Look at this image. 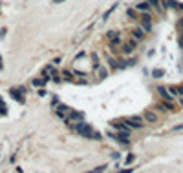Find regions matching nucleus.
<instances>
[{"instance_id":"obj_1","label":"nucleus","mask_w":183,"mask_h":173,"mask_svg":"<svg viewBox=\"0 0 183 173\" xmlns=\"http://www.w3.org/2000/svg\"><path fill=\"white\" fill-rule=\"evenodd\" d=\"M70 129H72V131H77V133H81L83 137H86V138H99V137H101L97 131L92 129V126L84 124V122H81L79 126H70Z\"/></svg>"},{"instance_id":"obj_2","label":"nucleus","mask_w":183,"mask_h":173,"mask_svg":"<svg viewBox=\"0 0 183 173\" xmlns=\"http://www.w3.org/2000/svg\"><path fill=\"white\" fill-rule=\"evenodd\" d=\"M42 77L46 78V80H50V78H53L55 80V82H59V80H61V77H59V73H57V69L53 67V66H46L44 69H42Z\"/></svg>"},{"instance_id":"obj_3","label":"nucleus","mask_w":183,"mask_h":173,"mask_svg":"<svg viewBox=\"0 0 183 173\" xmlns=\"http://www.w3.org/2000/svg\"><path fill=\"white\" fill-rule=\"evenodd\" d=\"M139 26L145 29V33L152 31V15L150 13H143V16L139 18Z\"/></svg>"},{"instance_id":"obj_4","label":"nucleus","mask_w":183,"mask_h":173,"mask_svg":"<svg viewBox=\"0 0 183 173\" xmlns=\"http://www.w3.org/2000/svg\"><path fill=\"white\" fill-rule=\"evenodd\" d=\"M112 128H116L119 133H123V135H127V137L130 135V129H132V128L128 126L127 120H123V122H114V124H112Z\"/></svg>"},{"instance_id":"obj_5","label":"nucleus","mask_w":183,"mask_h":173,"mask_svg":"<svg viewBox=\"0 0 183 173\" xmlns=\"http://www.w3.org/2000/svg\"><path fill=\"white\" fill-rule=\"evenodd\" d=\"M143 117H130V119H127V122H128V126L132 129H137V128H141L143 126V120H141Z\"/></svg>"},{"instance_id":"obj_6","label":"nucleus","mask_w":183,"mask_h":173,"mask_svg":"<svg viewBox=\"0 0 183 173\" xmlns=\"http://www.w3.org/2000/svg\"><path fill=\"white\" fill-rule=\"evenodd\" d=\"M150 7H152V5H150L148 0H147V2H137L136 4V9L139 11V13H150Z\"/></svg>"},{"instance_id":"obj_7","label":"nucleus","mask_w":183,"mask_h":173,"mask_svg":"<svg viewBox=\"0 0 183 173\" xmlns=\"http://www.w3.org/2000/svg\"><path fill=\"white\" fill-rule=\"evenodd\" d=\"M148 2H150V5L158 11V13H163L165 11V2H161V0H148Z\"/></svg>"},{"instance_id":"obj_8","label":"nucleus","mask_w":183,"mask_h":173,"mask_svg":"<svg viewBox=\"0 0 183 173\" xmlns=\"http://www.w3.org/2000/svg\"><path fill=\"white\" fill-rule=\"evenodd\" d=\"M143 119L148 120V122H158V113H154V111H145Z\"/></svg>"},{"instance_id":"obj_9","label":"nucleus","mask_w":183,"mask_h":173,"mask_svg":"<svg viewBox=\"0 0 183 173\" xmlns=\"http://www.w3.org/2000/svg\"><path fill=\"white\" fill-rule=\"evenodd\" d=\"M132 37L134 38H137V40H141L143 37H145V29L139 26V27H136V29H132Z\"/></svg>"},{"instance_id":"obj_10","label":"nucleus","mask_w":183,"mask_h":173,"mask_svg":"<svg viewBox=\"0 0 183 173\" xmlns=\"http://www.w3.org/2000/svg\"><path fill=\"white\" fill-rule=\"evenodd\" d=\"M83 117H84V115L79 113V111H70V119L72 120H79V122H83Z\"/></svg>"},{"instance_id":"obj_11","label":"nucleus","mask_w":183,"mask_h":173,"mask_svg":"<svg viewBox=\"0 0 183 173\" xmlns=\"http://www.w3.org/2000/svg\"><path fill=\"white\" fill-rule=\"evenodd\" d=\"M44 82H46V78H44V77H42V78H33V80H31V84L35 86V88H42Z\"/></svg>"},{"instance_id":"obj_12","label":"nucleus","mask_w":183,"mask_h":173,"mask_svg":"<svg viewBox=\"0 0 183 173\" xmlns=\"http://www.w3.org/2000/svg\"><path fill=\"white\" fill-rule=\"evenodd\" d=\"M92 64H94V67H99V57L95 53H92Z\"/></svg>"},{"instance_id":"obj_13","label":"nucleus","mask_w":183,"mask_h":173,"mask_svg":"<svg viewBox=\"0 0 183 173\" xmlns=\"http://www.w3.org/2000/svg\"><path fill=\"white\" fill-rule=\"evenodd\" d=\"M19 88H17V89H11V97H13V99H17V100H22V97L19 95Z\"/></svg>"},{"instance_id":"obj_14","label":"nucleus","mask_w":183,"mask_h":173,"mask_svg":"<svg viewBox=\"0 0 183 173\" xmlns=\"http://www.w3.org/2000/svg\"><path fill=\"white\" fill-rule=\"evenodd\" d=\"M106 170V166H99V168H95V170H92V171H86V173H103Z\"/></svg>"},{"instance_id":"obj_15","label":"nucleus","mask_w":183,"mask_h":173,"mask_svg":"<svg viewBox=\"0 0 183 173\" xmlns=\"http://www.w3.org/2000/svg\"><path fill=\"white\" fill-rule=\"evenodd\" d=\"M106 37L110 38V40H114V38H117L119 35H117V31H108V33H106Z\"/></svg>"},{"instance_id":"obj_16","label":"nucleus","mask_w":183,"mask_h":173,"mask_svg":"<svg viewBox=\"0 0 183 173\" xmlns=\"http://www.w3.org/2000/svg\"><path fill=\"white\" fill-rule=\"evenodd\" d=\"M136 11H137V9H128L127 15L130 16V18H137V13H136Z\"/></svg>"},{"instance_id":"obj_17","label":"nucleus","mask_w":183,"mask_h":173,"mask_svg":"<svg viewBox=\"0 0 183 173\" xmlns=\"http://www.w3.org/2000/svg\"><path fill=\"white\" fill-rule=\"evenodd\" d=\"M154 77H156V78H159V77H163V69H154Z\"/></svg>"},{"instance_id":"obj_18","label":"nucleus","mask_w":183,"mask_h":173,"mask_svg":"<svg viewBox=\"0 0 183 173\" xmlns=\"http://www.w3.org/2000/svg\"><path fill=\"white\" fill-rule=\"evenodd\" d=\"M106 75H108V73H106V69H105V67H99V77H101V78H105Z\"/></svg>"},{"instance_id":"obj_19","label":"nucleus","mask_w":183,"mask_h":173,"mask_svg":"<svg viewBox=\"0 0 183 173\" xmlns=\"http://www.w3.org/2000/svg\"><path fill=\"white\" fill-rule=\"evenodd\" d=\"M62 75H64V80H73V77H72V73H70V71H64Z\"/></svg>"},{"instance_id":"obj_20","label":"nucleus","mask_w":183,"mask_h":173,"mask_svg":"<svg viewBox=\"0 0 183 173\" xmlns=\"http://www.w3.org/2000/svg\"><path fill=\"white\" fill-rule=\"evenodd\" d=\"M134 159H136V157H134V155H132V153H130V155H128V157H127V162H125V164H130V162H132V160H134Z\"/></svg>"},{"instance_id":"obj_21","label":"nucleus","mask_w":183,"mask_h":173,"mask_svg":"<svg viewBox=\"0 0 183 173\" xmlns=\"http://www.w3.org/2000/svg\"><path fill=\"white\" fill-rule=\"evenodd\" d=\"M183 129V124H180V126H174L172 128V131H181Z\"/></svg>"},{"instance_id":"obj_22","label":"nucleus","mask_w":183,"mask_h":173,"mask_svg":"<svg viewBox=\"0 0 183 173\" xmlns=\"http://www.w3.org/2000/svg\"><path fill=\"white\" fill-rule=\"evenodd\" d=\"M0 69H4V62H2V57H0Z\"/></svg>"},{"instance_id":"obj_23","label":"nucleus","mask_w":183,"mask_h":173,"mask_svg":"<svg viewBox=\"0 0 183 173\" xmlns=\"http://www.w3.org/2000/svg\"><path fill=\"white\" fill-rule=\"evenodd\" d=\"M180 46H181V48H183V35H181V37H180Z\"/></svg>"},{"instance_id":"obj_24","label":"nucleus","mask_w":183,"mask_h":173,"mask_svg":"<svg viewBox=\"0 0 183 173\" xmlns=\"http://www.w3.org/2000/svg\"><path fill=\"white\" fill-rule=\"evenodd\" d=\"M121 173H132V170H125V171H121Z\"/></svg>"},{"instance_id":"obj_25","label":"nucleus","mask_w":183,"mask_h":173,"mask_svg":"<svg viewBox=\"0 0 183 173\" xmlns=\"http://www.w3.org/2000/svg\"><path fill=\"white\" fill-rule=\"evenodd\" d=\"M62 2V0H55V4H61Z\"/></svg>"},{"instance_id":"obj_26","label":"nucleus","mask_w":183,"mask_h":173,"mask_svg":"<svg viewBox=\"0 0 183 173\" xmlns=\"http://www.w3.org/2000/svg\"><path fill=\"white\" fill-rule=\"evenodd\" d=\"M181 104H183V97H181Z\"/></svg>"}]
</instances>
